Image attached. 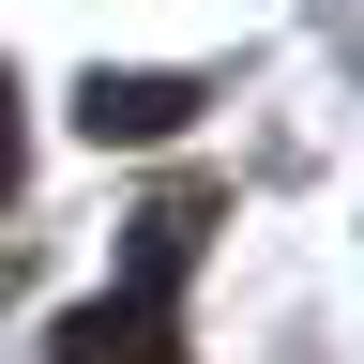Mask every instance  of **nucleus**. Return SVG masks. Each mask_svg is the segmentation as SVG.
<instances>
[{"label": "nucleus", "instance_id": "obj_1", "mask_svg": "<svg viewBox=\"0 0 364 364\" xmlns=\"http://www.w3.org/2000/svg\"><path fill=\"white\" fill-rule=\"evenodd\" d=\"M182 122H198V76H91L76 91V136H122V152L136 136H182Z\"/></svg>", "mask_w": 364, "mask_h": 364}, {"label": "nucleus", "instance_id": "obj_2", "mask_svg": "<svg viewBox=\"0 0 364 364\" xmlns=\"http://www.w3.org/2000/svg\"><path fill=\"white\" fill-rule=\"evenodd\" d=\"M152 349H167V304H136V289L61 318V364H152Z\"/></svg>", "mask_w": 364, "mask_h": 364}]
</instances>
